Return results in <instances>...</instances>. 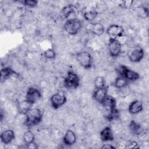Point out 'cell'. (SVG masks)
Instances as JSON below:
<instances>
[{
  "label": "cell",
  "mask_w": 149,
  "mask_h": 149,
  "mask_svg": "<svg viewBox=\"0 0 149 149\" xmlns=\"http://www.w3.org/2000/svg\"><path fill=\"white\" fill-rule=\"evenodd\" d=\"M27 126L36 125L41 122L42 118L41 111L38 108H30L25 113Z\"/></svg>",
  "instance_id": "6da1fadb"
},
{
  "label": "cell",
  "mask_w": 149,
  "mask_h": 149,
  "mask_svg": "<svg viewBox=\"0 0 149 149\" xmlns=\"http://www.w3.org/2000/svg\"><path fill=\"white\" fill-rule=\"evenodd\" d=\"M76 58L79 63L85 69L91 68L93 63V57L90 52L87 51H81L76 54Z\"/></svg>",
  "instance_id": "7a4b0ae2"
},
{
  "label": "cell",
  "mask_w": 149,
  "mask_h": 149,
  "mask_svg": "<svg viewBox=\"0 0 149 149\" xmlns=\"http://www.w3.org/2000/svg\"><path fill=\"white\" fill-rule=\"evenodd\" d=\"M127 55L130 62L137 63L141 61L144 58V51L140 46L132 47L129 49Z\"/></svg>",
  "instance_id": "3957f363"
},
{
  "label": "cell",
  "mask_w": 149,
  "mask_h": 149,
  "mask_svg": "<svg viewBox=\"0 0 149 149\" xmlns=\"http://www.w3.org/2000/svg\"><path fill=\"white\" fill-rule=\"evenodd\" d=\"M82 26L81 22L76 19L66 20L64 25V29L70 35L76 34L81 29Z\"/></svg>",
  "instance_id": "277c9868"
},
{
  "label": "cell",
  "mask_w": 149,
  "mask_h": 149,
  "mask_svg": "<svg viewBox=\"0 0 149 149\" xmlns=\"http://www.w3.org/2000/svg\"><path fill=\"white\" fill-rule=\"evenodd\" d=\"M80 84L79 76L73 71H69L64 79V85L66 88H76Z\"/></svg>",
  "instance_id": "5b68a950"
},
{
  "label": "cell",
  "mask_w": 149,
  "mask_h": 149,
  "mask_svg": "<svg viewBox=\"0 0 149 149\" xmlns=\"http://www.w3.org/2000/svg\"><path fill=\"white\" fill-rule=\"evenodd\" d=\"M108 47L109 54L112 57H117L122 52V44L118 39H109Z\"/></svg>",
  "instance_id": "8992f818"
},
{
  "label": "cell",
  "mask_w": 149,
  "mask_h": 149,
  "mask_svg": "<svg viewBox=\"0 0 149 149\" xmlns=\"http://www.w3.org/2000/svg\"><path fill=\"white\" fill-rule=\"evenodd\" d=\"M50 101L52 107L54 109H58L65 104L66 97L63 91H59L51 96Z\"/></svg>",
  "instance_id": "52a82bcc"
},
{
  "label": "cell",
  "mask_w": 149,
  "mask_h": 149,
  "mask_svg": "<svg viewBox=\"0 0 149 149\" xmlns=\"http://www.w3.org/2000/svg\"><path fill=\"white\" fill-rule=\"evenodd\" d=\"M106 33L109 39H117L118 37H121L123 36L124 29L118 24H111L106 30Z\"/></svg>",
  "instance_id": "ba28073f"
},
{
  "label": "cell",
  "mask_w": 149,
  "mask_h": 149,
  "mask_svg": "<svg viewBox=\"0 0 149 149\" xmlns=\"http://www.w3.org/2000/svg\"><path fill=\"white\" fill-rule=\"evenodd\" d=\"M120 74L128 81H136L139 79L140 77V74L137 72L128 68L124 65H122L120 66Z\"/></svg>",
  "instance_id": "9c48e42d"
},
{
  "label": "cell",
  "mask_w": 149,
  "mask_h": 149,
  "mask_svg": "<svg viewBox=\"0 0 149 149\" xmlns=\"http://www.w3.org/2000/svg\"><path fill=\"white\" fill-rule=\"evenodd\" d=\"M62 15L66 20L76 19L77 15V9L72 4L65 6L61 11Z\"/></svg>",
  "instance_id": "30bf717a"
},
{
  "label": "cell",
  "mask_w": 149,
  "mask_h": 149,
  "mask_svg": "<svg viewBox=\"0 0 149 149\" xmlns=\"http://www.w3.org/2000/svg\"><path fill=\"white\" fill-rule=\"evenodd\" d=\"M41 97V93L39 90L34 87H29L26 94V100L33 105Z\"/></svg>",
  "instance_id": "8fae6325"
},
{
  "label": "cell",
  "mask_w": 149,
  "mask_h": 149,
  "mask_svg": "<svg viewBox=\"0 0 149 149\" xmlns=\"http://www.w3.org/2000/svg\"><path fill=\"white\" fill-rule=\"evenodd\" d=\"M108 93V87L105 86L102 88H95L93 92V98L98 103L101 104Z\"/></svg>",
  "instance_id": "7c38bea8"
},
{
  "label": "cell",
  "mask_w": 149,
  "mask_h": 149,
  "mask_svg": "<svg viewBox=\"0 0 149 149\" xmlns=\"http://www.w3.org/2000/svg\"><path fill=\"white\" fill-rule=\"evenodd\" d=\"M143 108V103L139 100H135L130 104L128 107V111L130 114L136 115L141 112Z\"/></svg>",
  "instance_id": "4fadbf2b"
},
{
  "label": "cell",
  "mask_w": 149,
  "mask_h": 149,
  "mask_svg": "<svg viewBox=\"0 0 149 149\" xmlns=\"http://www.w3.org/2000/svg\"><path fill=\"white\" fill-rule=\"evenodd\" d=\"M100 137L102 141H111L113 140L114 136L111 128L109 126L104 127L100 132Z\"/></svg>",
  "instance_id": "5bb4252c"
},
{
  "label": "cell",
  "mask_w": 149,
  "mask_h": 149,
  "mask_svg": "<svg viewBox=\"0 0 149 149\" xmlns=\"http://www.w3.org/2000/svg\"><path fill=\"white\" fill-rule=\"evenodd\" d=\"M101 104L107 109L111 111L116 109V101L115 98L111 95H107Z\"/></svg>",
  "instance_id": "9a60e30c"
},
{
  "label": "cell",
  "mask_w": 149,
  "mask_h": 149,
  "mask_svg": "<svg viewBox=\"0 0 149 149\" xmlns=\"http://www.w3.org/2000/svg\"><path fill=\"white\" fill-rule=\"evenodd\" d=\"M15 138V133L12 130H6L1 134V141L5 144H10Z\"/></svg>",
  "instance_id": "2e32d148"
},
{
  "label": "cell",
  "mask_w": 149,
  "mask_h": 149,
  "mask_svg": "<svg viewBox=\"0 0 149 149\" xmlns=\"http://www.w3.org/2000/svg\"><path fill=\"white\" fill-rule=\"evenodd\" d=\"M63 141L66 146H72L76 141V136L72 130H68L63 137Z\"/></svg>",
  "instance_id": "e0dca14e"
},
{
  "label": "cell",
  "mask_w": 149,
  "mask_h": 149,
  "mask_svg": "<svg viewBox=\"0 0 149 149\" xmlns=\"http://www.w3.org/2000/svg\"><path fill=\"white\" fill-rule=\"evenodd\" d=\"M90 30L93 34H94L95 36H101L104 31V26L101 23L97 22V23H92L91 24V27H90Z\"/></svg>",
  "instance_id": "ac0fdd59"
},
{
  "label": "cell",
  "mask_w": 149,
  "mask_h": 149,
  "mask_svg": "<svg viewBox=\"0 0 149 149\" xmlns=\"http://www.w3.org/2000/svg\"><path fill=\"white\" fill-rule=\"evenodd\" d=\"M84 18L88 22H91L98 16V12L93 8L86 9L83 12Z\"/></svg>",
  "instance_id": "d6986e66"
},
{
  "label": "cell",
  "mask_w": 149,
  "mask_h": 149,
  "mask_svg": "<svg viewBox=\"0 0 149 149\" xmlns=\"http://www.w3.org/2000/svg\"><path fill=\"white\" fill-rule=\"evenodd\" d=\"M129 128L131 132L136 135H140L143 132V128L138 123L134 120H132L129 124Z\"/></svg>",
  "instance_id": "ffe728a7"
},
{
  "label": "cell",
  "mask_w": 149,
  "mask_h": 149,
  "mask_svg": "<svg viewBox=\"0 0 149 149\" xmlns=\"http://www.w3.org/2000/svg\"><path fill=\"white\" fill-rule=\"evenodd\" d=\"M128 84H129V81L122 76H120L116 77L114 82L115 87L119 89L126 87Z\"/></svg>",
  "instance_id": "44dd1931"
},
{
  "label": "cell",
  "mask_w": 149,
  "mask_h": 149,
  "mask_svg": "<svg viewBox=\"0 0 149 149\" xmlns=\"http://www.w3.org/2000/svg\"><path fill=\"white\" fill-rule=\"evenodd\" d=\"M31 104L28 102L26 100L23 101H22L18 104V110L19 112L25 115L27 111H29L31 107Z\"/></svg>",
  "instance_id": "7402d4cb"
},
{
  "label": "cell",
  "mask_w": 149,
  "mask_h": 149,
  "mask_svg": "<svg viewBox=\"0 0 149 149\" xmlns=\"http://www.w3.org/2000/svg\"><path fill=\"white\" fill-rule=\"evenodd\" d=\"M15 73H16L15 72L9 68H5L2 69L1 70V81H2L3 80L7 79L10 76L14 75V74Z\"/></svg>",
  "instance_id": "603a6c76"
},
{
  "label": "cell",
  "mask_w": 149,
  "mask_h": 149,
  "mask_svg": "<svg viewBox=\"0 0 149 149\" xmlns=\"http://www.w3.org/2000/svg\"><path fill=\"white\" fill-rule=\"evenodd\" d=\"M23 138L26 144H28L32 143L33 141H34L35 137L32 132L27 130L24 133Z\"/></svg>",
  "instance_id": "cb8c5ba5"
},
{
  "label": "cell",
  "mask_w": 149,
  "mask_h": 149,
  "mask_svg": "<svg viewBox=\"0 0 149 149\" xmlns=\"http://www.w3.org/2000/svg\"><path fill=\"white\" fill-rule=\"evenodd\" d=\"M94 86L95 88H102L106 86L105 85V80L102 76H98L97 77L94 81Z\"/></svg>",
  "instance_id": "d4e9b609"
},
{
  "label": "cell",
  "mask_w": 149,
  "mask_h": 149,
  "mask_svg": "<svg viewBox=\"0 0 149 149\" xmlns=\"http://www.w3.org/2000/svg\"><path fill=\"white\" fill-rule=\"evenodd\" d=\"M43 55L46 59H52L55 58L56 52L53 48H48L44 52Z\"/></svg>",
  "instance_id": "484cf974"
},
{
  "label": "cell",
  "mask_w": 149,
  "mask_h": 149,
  "mask_svg": "<svg viewBox=\"0 0 149 149\" xmlns=\"http://www.w3.org/2000/svg\"><path fill=\"white\" fill-rule=\"evenodd\" d=\"M20 2L23 5L30 7V8H34L38 3V1L36 0H25V1H21Z\"/></svg>",
  "instance_id": "4316f807"
},
{
  "label": "cell",
  "mask_w": 149,
  "mask_h": 149,
  "mask_svg": "<svg viewBox=\"0 0 149 149\" xmlns=\"http://www.w3.org/2000/svg\"><path fill=\"white\" fill-rule=\"evenodd\" d=\"M122 2H123V4L121 5V6L122 8L127 9V8H129L131 6L133 1H123Z\"/></svg>",
  "instance_id": "83f0119b"
},
{
  "label": "cell",
  "mask_w": 149,
  "mask_h": 149,
  "mask_svg": "<svg viewBox=\"0 0 149 149\" xmlns=\"http://www.w3.org/2000/svg\"><path fill=\"white\" fill-rule=\"evenodd\" d=\"M26 145H27V147L28 148H37V146L34 141H33L32 143L26 144Z\"/></svg>",
  "instance_id": "f1b7e54d"
},
{
  "label": "cell",
  "mask_w": 149,
  "mask_h": 149,
  "mask_svg": "<svg viewBox=\"0 0 149 149\" xmlns=\"http://www.w3.org/2000/svg\"><path fill=\"white\" fill-rule=\"evenodd\" d=\"M115 147H113V146L109 144H104L102 147L101 148H104V149H108V148H115Z\"/></svg>",
  "instance_id": "f546056e"
}]
</instances>
